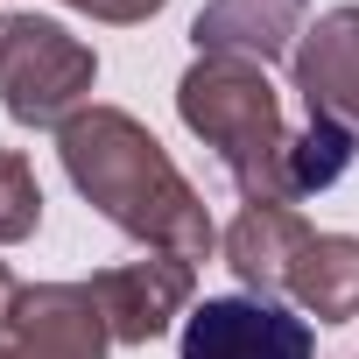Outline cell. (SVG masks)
I'll use <instances>...</instances> for the list:
<instances>
[{"label":"cell","mask_w":359,"mask_h":359,"mask_svg":"<svg viewBox=\"0 0 359 359\" xmlns=\"http://www.w3.org/2000/svg\"><path fill=\"white\" fill-rule=\"evenodd\" d=\"M43 226V184L22 148H0V247H22Z\"/></svg>","instance_id":"7c38bea8"},{"label":"cell","mask_w":359,"mask_h":359,"mask_svg":"<svg viewBox=\"0 0 359 359\" xmlns=\"http://www.w3.org/2000/svg\"><path fill=\"white\" fill-rule=\"evenodd\" d=\"M113 331L92 282H36L0 324V359H106Z\"/></svg>","instance_id":"5b68a950"},{"label":"cell","mask_w":359,"mask_h":359,"mask_svg":"<svg viewBox=\"0 0 359 359\" xmlns=\"http://www.w3.org/2000/svg\"><path fill=\"white\" fill-rule=\"evenodd\" d=\"M99 57L50 15H0V113L15 127H64L92 106Z\"/></svg>","instance_id":"3957f363"},{"label":"cell","mask_w":359,"mask_h":359,"mask_svg":"<svg viewBox=\"0 0 359 359\" xmlns=\"http://www.w3.org/2000/svg\"><path fill=\"white\" fill-rule=\"evenodd\" d=\"M310 240H317V233H310V219H303L296 205H247V212L219 233L226 268L247 282V296H275V289H289V268L303 261Z\"/></svg>","instance_id":"9c48e42d"},{"label":"cell","mask_w":359,"mask_h":359,"mask_svg":"<svg viewBox=\"0 0 359 359\" xmlns=\"http://www.w3.org/2000/svg\"><path fill=\"white\" fill-rule=\"evenodd\" d=\"M352 134H338V127H303L296 141H289V198H310V191H331L338 176L352 169Z\"/></svg>","instance_id":"8fae6325"},{"label":"cell","mask_w":359,"mask_h":359,"mask_svg":"<svg viewBox=\"0 0 359 359\" xmlns=\"http://www.w3.org/2000/svg\"><path fill=\"white\" fill-rule=\"evenodd\" d=\"M303 22H310V0H205L191 43L198 57H240L268 71L275 57H296Z\"/></svg>","instance_id":"ba28073f"},{"label":"cell","mask_w":359,"mask_h":359,"mask_svg":"<svg viewBox=\"0 0 359 359\" xmlns=\"http://www.w3.org/2000/svg\"><path fill=\"white\" fill-rule=\"evenodd\" d=\"M92 296L106 310V331L113 345H155L176 317L198 310V261H176V254H141V261H120V268H99L92 275Z\"/></svg>","instance_id":"8992f818"},{"label":"cell","mask_w":359,"mask_h":359,"mask_svg":"<svg viewBox=\"0 0 359 359\" xmlns=\"http://www.w3.org/2000/svg\"><path fill=\"white\" fill-rule=\"evenodd\" d=\"M289 78H296V99L317 127H338L352 134L359 148V8H324L296 57H289Z\"/></svg>","instance_id":"52a82bcc"},{"label":"cell","mask_w":359,"mask_h":359,"mask_svg":"<svg viewBox=\"0 0 359 359\" xmlns=\"http://www.w3.org/2000/svg\"><path fill=\"white\" fill-rule=\"evenodd\" d=\"M57 155L71 191L127 240L176 254V261H205L219 247V226L205 198L191 191V176L169 162V148L127 113V106H85L57 127Z\"/></svg>","instance_id":"6da1fadb"},{"label":"cell","mask_w":359,"mask_h":359,"mask_svg":"<svg viewBox=\"0 0 359 359\" xmlns=\"http://www.w3.org/2000/svg\"><path fill=\"white\" fill-rule=\"evenodd\" d=\"M289 296L317 324H352L359 317V240L352 233H317L303 261L289 268Z\"/></svg>","instance_id":"30bf717a"},{"label":"cell","mask_w":359,"mask_h":359,"mask_svg":"<svg viewBox=\"0 0 359 359\" xmlns=\"http://www.w3.org/2000/svg\"><path fill=\"white\" fill-rule=\"evenodd\" d=\"M176 120H184L247 191V205H296L289 198V127H282V99L268 85L261 64L240 57H198L176 78Z\"/></svg>","instance_id":"7a4b0ae2"},{"label":"cell","mask_w":359,"mask_h":359,"mask_svg":"<svg viewBox=\"0 0 359 359\" xmlns=\"http://www.w3.org/2000/svg\"><path fill=\"white\" fill-rule=\"evenodd\" d=\"M176 352L184 359H317V331L275 296H205L184 317Z\"/></svg>","instance_id":"277c9868"},{"label":"cell","mask_w":359,"mask_h":359,"mask_svg":"<svg viewBox=\"0 0 359 359\" xmlns=\"http://www.w3.org/2000/svg\"><path fill=\"white\" fill-rule=\"evenodd\" d=\"M22 289H29V282H15V268H8V261H0V324H8V310L22 303Z\"/></svg>","instance_id":"5bb4252c"},{"label":"cell","mask_w":359,"mask_h":359,"mask_svg":"<svg viewBox=\"0 0 359 359\" xmlns=\"http://www.w3.org/2000/svg\"><path fill=\"white\" fill-rule=\"evenodd\" d=\"M64 8H78L92 22H113V29H141V22H155L169 8V0H64Z\"/></svg>","instance_id":"4fadbf2b"}]
</instances>
